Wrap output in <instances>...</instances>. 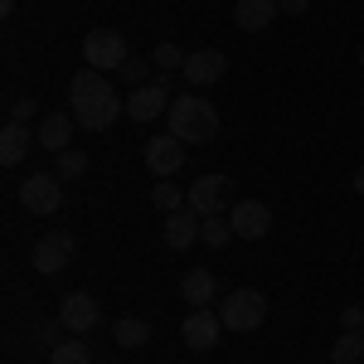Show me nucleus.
Here are the masks:
<instances>
[{"label": "nucleus", "mask_w": 364, "mask_h": 364, "mask_svg": "<svg viewBox=\"0 0 364 364\" xmlns=\"http://www.w3.org/2000/svg\"><path fill=\"white\" fill-rule=\"evenodd\" d=\"M68 107H73V122L83 132H107L117 117H127V102L117 97V87L107 73L97 68H78L73 83H68Z\"/></svg>", "instance_id": "f257e3e1"}, {"label": "nucleus", "mask_w": 364, "mask_h": 364, "mask_svg": "<svg viewBox=\"0 0 364 364\" xmlns=\"http://www.w3.org/2000/svg\"><path fill=\"white\" fill-rule=\"evenodd\" d=\"M166 122H170V136H180L185 146H209L219 136V107L204 92H180L170 102Z\"/></svg>", "instance_id": "f03ea898"}, {"label": "nucleus", "mask_w": 364, "mask_h": 364, "mask_svg": "<svg viewBox=\"0 0 364 364\" xmlns=\"http://www.w3.org/2000/svg\"><path fill=\"white\" fill-rule=\"evenodd\" d=\"M219 321H224V331H233V336H252V331H262V321H267V296L252 291V287H238V291L224 296Z\"/></svg>", "instance_id": "7ed1b4c3"}, {"label": "nucleus", "mask_w": 364, "mask_h": 364, "mask_svg": "<svg viewBox=\"0 0 364 364\" xmlns=\"http://www.w3.org/2000/svg\"><path fill=\"white\" fill-rule=\"evenodd\" d=\"M127 58H132V49H127V34H122V29H87L83 34V63L87 68L117 73Z\"/></svg>", "instance_id": "20e7f679"}, {"label": "nucleus", "mask_w": 364, "mask_h": 364, "mask_svg": "<svg viewBox=\"0 0 364 364\" xmlns=\"http://www.w3.org/2000/svg\"><path fill=\"white\" fill-rule=\"evenodd\" d=\"M170 78L175 73H161V78H151L146 87H132V97H127V117L136 122V127H146V122H156V117L170 112Z\"/></svg>", "instance_id": "39448f33"}, {"label": "nucleus", "mask_w": 364, "mask_h": 364, "mask_svg": "<svg viewBox=\"0 0 364 364\" xmlns=\"http://www.w3.org/2000/svg\"><path fill=\"white\" fill-rule=\"evenodd\" d=\"M20 204H25L29 214H39V219H49L63 209V180H58L54 170H34L25 185H20Z\"/></svg>", "instance_id": "423d86ee"}, {"label": "nucleus", "mask_w": 364, "mask_h": 364, "mask_svg": "<svg viewBox=\"0 0 364 364\" xmlns=\"http://www.w3.org/2000/svg\"><path fill=\"white\" fill-rule=\"evenodd\" d=\"M233 204H238V199H233V180H228V175H199L195 185H190V209H195L199 219H204V214H224Z\"/></svg>", "instance_id": "0eeeda50"}, {"label": "nucleus", "mask_w": 364, "mask_h": 364, "mask_svg": "<svg viewBox=\"0 0 364 364\" xmlns=\"http://www.w3.org/2000/svg\"><path fill=\"white\" fill-rule=\"evenodd\" d=\"M219 336H224V321H219V311H214V306H195L185 321H180V340H185L195 355L214 350V345H219Z\"/></svg>", "instance_id": "6e6552de"}, {"label": "nucleus", "mask_w": 364, "mask_h": 364, "mask_svg": "<svg viewBox=\"0 0 364 364\" xmlns=\"http://www.w3.org/2000/svg\"><path fill=\"white\" fill-rule=\"evenodd\" d=\"M78 252V243H73V233H63V228H54V233H44L39 243H34V252H29V262H34V272H44V277H54V272H63L68 267V257Z\"/></svg>", "instance_id": "1a4fd4ad"}, {"label": "nucleus", "mask_w": 364, "mask_h": 364, "mask_svg": "<svg viewBox=\"0 0 364 364\" xmlns=\"http://www.w3.org/2000/svg\"><path fill=\"white\" fill-rule=\"evenodd\" d=\"M58 321H63V331H68V336H92V331H97V321H102V306H97V296H92V291H68V296H63V306H58Z\"/></svg>", "instance_id": "9d476101"}, {"label": "nucleus", "mask_w": 364, "mask_h": 364, "mask_svg": "<svg viewBox=\"0 0 364 364\" xmlns=\"http://www.w3.org/2000/svg\"><path fill=\"white\" fill-rule=\"evenodd\" d=\"M228 224H233V238H267V228H272V209L262 204V199H238L233 209H228Z\"/></svg>", "instance_id": "9b49d317"}, {"label": "nucleus", "mask_w": 364, "mask_h": 364, "mask_svg": "<svg viewBox=\"0 0 364 364\" xmlns=\"http://www.w3.org/2000/svg\"><path fill=\"white\" fill-rule=\"evenodd\" d=\"M180 166H185V141H180V136L161 132V136L146 141V170H151L156 180H170Z\"/></svg>", "instance_id": "f8f14e48"}, {"label": "nucleus", "mask_w": 364, "mask_h": 364, "mask_svg": "<svg viewBox=\"0 0 364 364\" xmlns=\"http://www.w3.org/2000/svg\"><path fill=\"white\" fill-rule=\"evenodd\" d=\"M180 73H185L190 87H214L228 73V54L224 49H195V54H185V68Z\"/></svg>", "instance_id": "ddd939ff"}, {"label": "nucleus", "mask_w": 364, "mask_h": 364, "mask_svg": "<svg viewBox=\"0 0 364 364\" xmlns=\"http://www.w3.org/2000/svg\"><path fill=\"white\" fill-rule=\"evenodd\" d=\"M199 224H204V219H199L190 204H185V209H175V214H166V219H161V238H166V248L190 252L199 243Z\"/></svg>", "instance_id": "4468645a"}, {"label": "nucleus", "mask_w": 364, "mask_h": 364, "mask_svg": "<svg viewBox=\"0 0 364 364\" xmlns=\"http://www.w3.org/2000/svg\"><path fill=\"white\" fill-rule=\"evenodd\" d=\"M73 132H78V122L73 112H44L39 117V127H34V146H44V151H68L73 146Z\"/></svg>", "instance_id": "2eb2a0df"}, {"label": "nucleus", "mask_w": 364, "mask_h": 364, "mask_svg": "<svg viewBox=\"0 0 364 364\" xmlns=\"http://www.w3.org/2000/svg\"><path fill=\"white\" fill-rule=\"evenodd\" d=\"M180 301H190V311L214 306V301H219V277H214L209 267H190V272L180 277Z\"/></svg>", "instance_id": "dca6fc26"}, {"label": "nucleus", "mask_w": 364, "mask_h": 364, "mask_svg": "<svg viewBox=\"0 0 364 364\" xmlns=\"http://www.w3.org/2000/svg\"><path fill=\"white\" fill-rule=\"evenodd\" d=\"M277 15H282L277 0H238V5H233V20H238L243 34H262V29H272Z\"/></svg>", "instance_id": "f3484780"}, {"label": "nucleus", "mask_w": 364, "mask_h": 364, "mask_svg": "<svg viewBox=\"0 0 364 364\" xmlns=\"http://www.w3.org/2000/svg\"><path fill=\"white\" fill-rule=\"evenodd\" d=\"M29 156V127H20V122H5V132H0V166H20Z\"/></svg>", "instance_id": "a211bd4d"}, {"label": "nucleus", "mask_w": 364, "mask_h": 364, "mask_svg": "<svg viewBox=\"0 0 364 364\" xmlns=\"http://www.w3.org/2000/svg\"><path fill=\"white\" fill-rule=\"evenodd\" d=\"M63 336H68L63 321H34V326L25 331V350H29V355H54V345Z\"/></svg>", "instance_id": "6ab92c4d"}, {"label": "nucleus", "mask_w": 364, "mask_h": 364, "mask_svg": "<svg viewBox=\"0 0 364 364\" xmlns=\"http://www.w3.org/2000/svg\"><path fill=\"white\" fill-rule=\"evenodd\" d=\"M112 340L122 350H141V345H151V321H141V316H122L112 326Z\"/></svg>", "instance_id": "aec40b11"}, {"label": "nucleus", "mask_w": 364, "mask_h": 364, "mask_svg": "<svg viewBox=\"0 0 364 364\" xmlns=\"http://www.w3.org/2000/svg\"><path fill=\"white\" fill-rule=\"evenodd\" d=\"M331 364H364V336L360 331H340V340L331 345Z\"/></svg>", "instance_id": "412c9836"}, {"label": "nucleus", "mask_w": 364, "mask_h": 364, "mask_svg": "<svg viewBox=\"0 0 364 364\" xmlns=\"http://www.w3.org/2000/svg\"><path fill=\"white\" fill-rule=\"evenodd\" d=\"M49 364H92V350H87V340L83 336H63L54 345V355H49Z\"/></svg>", "instance_id": "4be33fe9"}, {"label": "nucleus", "mask_w": 364, "mask_h": 364, "mask_svg": "<svg viewBox=\"0 0 364 364\" xmlns=\"http://www.w3.org/2000/svg\"><path fill=\"white\" fill-rule=\"evenodd\" d=\"M54 175L63 180V185H68V180H83V175H87V156L78 151V146L58 151V156H54Z\"/></svg>", "instance_id": "5701e85b"}, {"label": "nucleus", "mask_w": 364, "mask_h": 364, "mask_svg": "<svg viewBox=\"0 0 364 364\" xmlns=\"http://www.w3.org/2000/svg\"><path fill=\"white\" fill-rule=\"evenodd\" d=\"M151 204H156L161 214H175V209H185V204H190V190H180V185L161 180V185H151Z\"/></svg>", "instance_id": "b1692460"}, {"label": "nucleus", "mask_w": 364, "mask_h": 364, "mask_svg": "<svg viewBox=\"0 0 364 364\" xmlns=\"http://www.w3.org/2000/svg\"><path fill=\"white\" fill-rule=\"evenodd\" d=\"M228 238H233V224H228L224 214H204V224H199V243H204V248H224Z\"/></svg>", "instance_id": "393cba45"}, {"label": "nucleus", "mask_w": 364, "mask_h": 364, "mask_svg": "<svg viewBox=\"0 0 364 364\" xmlns=\"http://www.w3.org/2000/svg\"><path fill=\"white\" fill-rule=\"evenodd\" d=\"M151 63H156L161 73H180V68H185V54H180L175 44H156V49H151Z\"/></svg>", "instance_id": "a878e982"}, {"label": "nucleus", "mask_w": 364, "mask_h": 364, "mask_svg": "<svg viewBox=\"0 0 364 364\" xmlns=\"http://www.w3.org/2000/svg\"><path fill=\"white\" fill-rule=\"evenodd\" d=\"M117 78H122V83H132V87H146V58L132 54L122 68H117Z\"/></svg>", "instance_id": "bb28decb"}, {"label": "nucleus", "mask_w": 364, "mask_h": 364, "mask_svg": "<svg viewBox=\"0 0 364 364\" xmlns=\"http://www.w3.org/2000/svg\"><path fill=\"white\" fill-rule=\"evenodd\" d=\"M34 107H39L34 97H15V102H10V122H20V127H29V117H34Z\"/></svg>", "instance_id": "cd10ccee"}, {"label": "nucleus", "mask_w": 364, "mask_h": 364, "mask_svg": "<svg viewBox=\"0 0 364 364\" xmlns=\"http://www.w3.org/2000/svg\"><path fill=\"white\" fill-rule=\"evenodd\" d=\"M340 326H345V331H360V336H364V306H345V311H340Z\"/></svg>", "instance_id": "c85d7f7f"}, {"label": "nucleus", "mask_w": 364, "mask_h": 364, "mask_svg": "<svg viewBox=\"0 0 364 364\" xmlns=\"http://www.w3.org/2000/svg\"><path fill=\"white\" fill-rule=\"evenodd\" d=\"M306 5H311V0H277L282 15H306Z\"/></svg>", "instance_id": "c756f323"}, {"label": "nucleus", "mask_w": 364, "mask_h": 364, "mask_svg": "<svg viewBox=\"0 0 364 364\" xmlns=\"http://www.w3.org/2000/svg\"><path fill=\"white\" fill-rule=\"evenodd\" d=\"M350 185H355V195H360V199H364V166H360V170H355V180H350Z\"/></svg>", "instance_id": "7c9ffc66"}, {"label": "nucleus", "mask_w": 364, "mask_h": 364, "mask_svg": "<svg viewBox=\"0 0 364 364\" xmlns=\"http://www.w3.org/2000/svg\"><path fill=\"white\" fill-rule=\"evenodd\" d=\"M0 15L10 20V15H15V0H0Z\"/></svg>", "instance_id": "2f4dec72"}, {"label": "nucleus", "mask_w": 364, "mask_h": 364, "mask_svg": "<svg viewBox=\"0 0 364 364\" xmlns=\"http://www.w3.org/2000/svg\"><path fill=\"white\" fill-rule=\"evenodd\" d=\"M360 68H364V44H360Z\"/></svg>", "instance_id": "473e14b6"}]
</instances>
